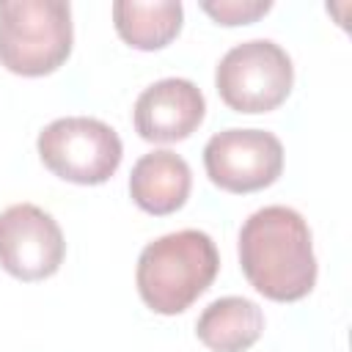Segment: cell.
Returning <instances> with one entry per match:
<instances>
[{
	"label": "cell",
	"instance_id": "1",
	"mask_svg": "<svg viewBox=\"0 0 352 352\" xmlns=\"http://www.w3.org/2000/svg\"><path fill=\"white\" fill-rule=\"evenodd\" d=\"M239 267L248 283L275 302H294L316 283L311 228L292 206H264L239 228Z\"/></svg>",
	"mask_w": 352,
	"mask_h": 352
},
{
	"label": "cell",
	"instance_id": "2",
	"mask_svg": "<svg viewBox=\"0 0 352 352\" xmlns=\"http://www.w3.org/2000/svg\"><path fill=\"white\" fill-rule=\"evenodd\" d=\"M220 253L209 234L182 228L148 242L138 256L135 283L140 300L162 316L187 311L214 280Z\"/></svg>",
	"mask_w": 352,
	"mask_h": 352
},
{
	"label": "cell",
	"instance_id": "3",
	"mask_svg": "<svg viewBox=\"0 0 352 352\" xmlns=\"http://www.w3.org/2000/svg\"><path fill=\"white\" fill-rule=\"evenodd\" d=\"M74 44L66 0H0V63L22 77H44L66 63Z\"/></svg>",
	"mask_w": 352,
	"mask_h": 352
},
{
	"label": "cell",
	"instance_id": "4",
	"mask_svg": "<svg viewBox=\"0 0 352 352\" xmlns=\"http://www.w3.org/2000/svg\"><path fill=\"white\" fill-rule=\"evenodd\" d=\"M292 85V58L270 38H250L231 47L214 69V88L236 113H270L286 102Z\"/></svg>",
	"mask_w": 352,
	"mask_h": 352
},
{
	"label": "cell",
	"instance_id": "5",
	"mask_svg": "<svg viewBox=\"0 0 352 352\" xmlns=\"http://www.w3.org/2000/svg\"><path fill=\"white\" fill-rule=\"evenodd\" d=\"M36 148L47 170L74 184L107 182L124 157L118 132L110 124L88 116L55 118L38 132Z\"/></svg>",
	"mask_w": 352,
	"mask_h": 352
},
{
	"label": "cell",
	"instance_id": "6",
	"mask_svg": "<svg viewBox=\"0 0 352 352\" xmlns=\"http://www.w3.org/2000/svg\"><path fill=\"white\" fill-rule=\"evenodd\" d=\"M204 168L226 192H256L283 170V146L267 129H223L204 146Z\"/></svg>",
	"mask_w": 352,
	"mask_h": 352
},
{
	"label": "cell",
	"instance_id": "7",
	"mask_svg": "<svg viewBox=\"0 0 352 352\" xmlns=\"http://www.w3.org/2000/svg\"><path fill=\"white\" fill-rule=\"evenodd\" d=\"M66 256V239L50 212L36 204H14L0 212V267L16 280L55 275Z\"/></svg>",
	"mask_w": 352,
	"mask_h": 352
},
{
	"label": "cell",
	"instance_id": "8",
	"mask_svg": "<svg viewBox=\"0 0 352 352\" xmlns=\"http://www.w3.org/2000/svg\"><path fill=\"white\" fill-rule=\"evenodd\" d=\"M206 116V99L192 80L165 77L143 88L135 99V132L148 143H176L190 138Z\"/></svg>",
	"mask_w": 352,
	"mask_h": 352
},
{
	"label": "cell",
	"instance_id": "9",
	"mask_svg": "<svg viewBox=\"0 0 352 352\" xmlns=\"http://www.w3.org/2000/svg\"><path fill=\"white\" fill-rule=\"evenodd\" d=\"M192 173L184 157L168 148L143 154L129 173V195L148 214H170L190 198Z\"/></svg>",
	"mask_w": 352,
	"mask_h": 352
},
{
	"label": "cell",
	"instance_id": "10",
	"mask_svg": "<svg viewBox=\"0 0 352 352\" xmlns=\"http://www.w3.org/2000/svg\"><path fill=\"white\" fill-rule=\"evenodd\" d=\"M261 330L264 314L248 297H220L195 322V336L212 352H245L261 338Z\"/></svg>",
	"mask_w": 352,
	"mask_h": 352
},
{
	"label": "cell",
	"instance_id": "11",
	"mask_svg": "<svg viewBox=\"0 0 352 352\" xmlns=\"http://www.w3.org/2000/svg\"><path fill=\"white\" fill-rule=\"evenodd\" d=\"M184 8L179 0H157V3H138V0H118L113 3V25L116 33L135 50H162L170 44L182 30Z\"/></svg>",
	"mask_w": 352,
	"mask_h": 352
},
{
	"label": "cell",
	"instance_id": "12",
	"mask_svg": "<svg viewBox=\"0 0 352 352\" xmlns=\"http://www.w3.org/2000/svg\"><path fill=\"white\" fill-rule=\"evenodd\" d=\"M201 8L220 25H250L264 16L272 3L270 0H206Z\"/></svg>",
	"mask_w": 352,
	"mask_h": 352
}]
</instances>
